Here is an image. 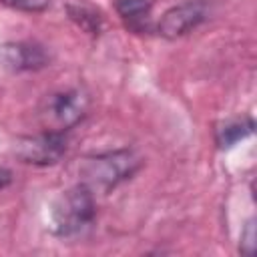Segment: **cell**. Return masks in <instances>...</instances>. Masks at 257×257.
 <instances>
[{
  "label": "cell",
  "mask_w": 257,
  "mask_h": 257,
  "mask_svg": "<svg viewBox=\"0 0 257 257\" xmlns=\"http://www.w3.org/2000/svg\"><path fill=\"white\" fill-rule=\"evenodd\" d=\"M50 56L38 42H4L0 44V64L10 72H30L48 66Z\"/></svg>",
  "instance_id": "8992f818"
},
{
  "label": "cell",
  "mask_w": 257,
  "mask_h": 257,
  "mask_svg": "<svg viewBox=\"0 0 257 257\" xmlns=\"http://www.w3.org/2000/svg\"><path fill=\"white\" fill-rule=\"evenodd\" d=\"M88 106H90V98L86 92L78 88H68L50 94L42 104L40 116L48 131L66 133L86 116Z\"/></svg>",
  "instance_id": "3957f363"
},
{
  "label": "cell",
  "mask_w": 257,
  "mask_h": 257,
  "mask_svg": "<svg viewBox=\"0 0 257 257\" xmlns=\"http://www.w3.org/2000/svg\"><path fill=\"white\" fill-rule=\"evenodd\" d=\"M153 0H116V12L131 24H143L149 18Z\"/></svg>",
  "instance_id": "ba28073f"
},
{
  "label": "cell",
  "mask_w": 257,
  "mask_h": 257,
  "mask_svg": "<svg viewBox=\"0 0 257 257\" xmlns=\"http://www.w3.org/2000/svg\"><path fill=\"white\" fill-rule=\"evenodd\" d=\"M207 14H209V6L205 0H187V2H181L177 6H171L161 16L157 30L163 38L175 40V38L189 34L199 24H203Z\"/></svg>",
  "instance_id": "5b68a950"
},
{
  "label": "cell",
  "mask_w": 257,
  "mask_h": 257,
  "mask_svg": "<svg viewBox=\"0 0 257 257\" xmlns=\"http://www.w3.org/2000/svg\"><path fill=\"white\" fill-rule=\"evenodd\" d=\"M143 167V159L133 149H114L86 157L80 163V183L92 193H110L124 181L133 179Z\"/></svg>",
  "instance_id": "6da1fadb"
},
{
  "label": "cell",
  "mask_w": 257,
  "mask_h": 257,
  "mask_svg": "<svg viewBox=\"0 0 257 257\" xmlns=\"http://www.w3.org/2000/svg\"><path fill=\"white\" fill-rule=\"evenodd\" d=\"M253 251H255V221L251 219V221H247V225L241 233V253L251 257Z\"/></svg>",
  "instance_id": "8fae6325"
},
{
  "label": "cell",
  "mask_w": 257,
  "mask_h": 257,
  "mask_svg": "<svg viewBox=\"0 0 257 257\" xmlns=\"http://www.w3.org/2000/svg\"><path fill=\"white\" fill-rule=\"evenodd\" d=\"M10 181H12V173H10L8 169H2V167H0V189H4Z\"/></svg>",
  "instance_id": "7c38bea8"
},
{
  "label": "cell",
  "mask_w": 257,
  "mask_h": 257,
  "mask_svg": "<svg viewBox=\"0 0 257 257\" xmlns=\"http://www.w3.org/2000/svg\"><path fill=\"white\" fill-rule=\"evenodd\" d=\"M68 149V139L60 131H48L44 128L42 133L20 137L14 143V157L26 165L34 167H48L58 163Z\"/></svg>",
  "instance_id": "277c9868"
},
{
  "label": "cell",
  "mask_w": 257,
  "mask_h": 257,
  "mask_svg": "<svg viewBox=\"0 0 257 257\" xmlns=\"http://www.w3.org/2000/svg\"><path fill=\"white\" fill-rule=\"evenodd\" d=\"M253 118H233L227 120L225 124H221L217 128V145L221 149H229L233 145H237L241 139L249 137L253 133Z\"/></svg>",
  "instance_id": "52a82bcc"
},
{
  "label": "cell",
  "mask_w": 257,
  "mask_h": 257,
  "mask_svg": "<svg viewBox=\"0 0 257 257\" xmlns=\"http://www.w3.org/2000/svg\"><path fill=\"white\" fill-rule=\"evenodd\" d=\"M96 217L94 193L86 185H76L64 191L52 207V233L58 237H74L82 233Z\"/></svg>",
  "instance_id": "7a4b0ae2"
},
{
  "label": "cell",
  "mask_w": 257,
  "mask_h": 257,
  "mask_svg": "<svg viewBox=\"0 0 257 257\" xmlns=\"http://www.w3.org/2000/svg\"><path fill=\"white\" fill-rule=\"evenodd\" d=\"M70 10V16L84 28V30H88V32H98V16L96 14H92V12H88V10H84V8H68Z\"/></svg>",
  "instance_id": "30bf717a"
},
{
  "label": "cell",
  "mask_w": 257,
  "mask_h": 257,
  "mask_svg": "<svg viewBox=\"0 0 257 257\" xmlns=\"http://www.w3.org/2000/svg\"><path fill=\"white\" fill-rule=\"evenodd\" d=\"M0 4H4L10 10L36 14V12H44L46 8H50L52 0H0Z\"/></svg>",
  "instance_id": "9c48e42d"
}]
</instances>
